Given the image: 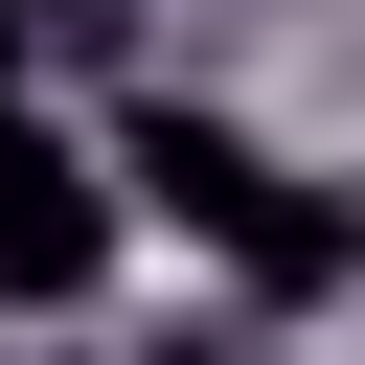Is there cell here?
Returning a JSON list of instances; mask_svg holds the SVG:
<instances>
[{
  "label": "cell",
  "instance_id": "cell-4",
  "mask_svg": "<svg viewBox=\"0 0 365 365\" xmlns=\"http://www.w3.org/2000/svg\"><path fill=\"white\" fill-rule=\"evenodd\" d=\"M23 46H46V23H23V0H0V114H23Z\"/></svg>",
  "mask_w": 365,
  "mask_h": 365
},
{
  "label": "cell",
  "instance_id": "cell-6",
  "mask_svg": "<svg viewBox=\"0 0 365 365\" xmlns=\"http://www.w3.org/2000/svg\"><path fill=\"white\" fill-rule=\"evenodd\" d=\"M160 365H228V342H160Z\"/></svg>",
  "mask_w": 365,
  "mask_h": 365
},
{
  "label": "cell",
  "instance_id": "cell-2",
  "mask_svg": "<svg viewBox=\"0 0 365 365\" xmlns=\"http://www.w3.org/2000/svg\"><path fill=\"white\" fill-rule=\"evenodd\" d=\"M114 182H137V228H205V251H251L297 160H251V114H205V91H137V114H114Z\"/></svg>",
  "mask_w": 365,
  "mask_h": 365
},
{
  "label": "cell",
  "instance_id": "cell-1",
  "mask_svg": "<svg viewBox=\"0 0 365 365\" xmlns=\"http://www.w3.org/2000/svg\"><path fill=\"white\" fill-rule=\"evenodd\" d=\"M114 228H137V182L68 160L46 114H0V319H68V297L114 274Z\"/></svg>",
  "mask_w": 365,
  "mask_h": 365
},
{
  "label": "cell",
  "instance_id": "cell-5",
  "mask_svg": "<svg viewBox=\"0 0 365 365\" xmlns=\"http://www.w3.org/2000/svg\"><path fill=\"white\" fill-rule=\"evenodd\" d=\"M23 23H114V0H23Z\"/></svg>",
  "mask_w": 365,
  "mask_h": 365
},
{
  "label": "cell",
  "instance_id": "cell-3",
  "mask_svg": "<svg viewBox=\"0 0 365 365\" xmlns=\"http://www.w3.org/2000/svg\"><path fill=\"white\" fill-rule=\"evenodd\" d=\"M228 274H251V297L297 319V297H342V274H365V205H342V182H274V228H251Z\"/></svg>",
  "mask_w": 365,
  "mask_h": 365
}]
</instances>
